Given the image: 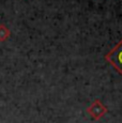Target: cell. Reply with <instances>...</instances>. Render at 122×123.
Here are the masks:
<instances>
[{"instance_id":"obj_1","label":"cell","mask_w":122,"mask_h":123,"mask_svg":"<svg viewBox=\"0 0 122 123\" xmlns=\"http://www.w3.org/2000/svg\"><path fill=\"white\" fill-rule=\"evenodd\" d=\"M105 60L122 76V40L105 56Z\"/></svg>"},{"instance_id":"obj_2","label":"cell","mask_w":122,"mask_h":123,"mask_svg":"<svg viewBox=\"0 0 122 123\" xmlns=\"http://www.w3.org/2000/svg\"><path fill=\"white\" fill-rule=\"evenodd\" d=\"M108 109L100 100H94L92 104L87 108V113L92 118L93 120H100L107 113Z\"/></svg>"},{"instance_id":"obj_3","label":"cell","mask_w":122,"mask_h":123,"mask_svg":"<svg viewBox=\"0 0 122 123\" xmlns=\"http://www.w3.org/2000/svg\"><path fill=\"white\" fill-rule=\"evenodd\" d=\"M11 31L4 24H0V42H4L10 37Z\"/></svg>"}]
</instances>
